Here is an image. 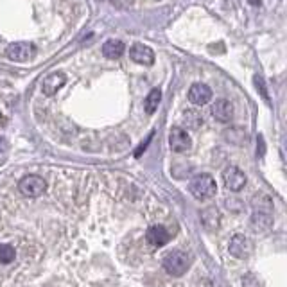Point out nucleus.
Instances as JSON below:
<instances>
[{
    "instance_id": "obj_24",
    "label": "nucleus",
    "mask_w": 287,
    "mask_h": 287,
    "mask_svg": "<svg viewBox=\"0 0 287 287\" xmlns=\"http://www.w3.org/2000/svg\"><path fill=\"white\" fill-rule=\"evenodd\" d=\"M117 2H119L120 5H131L133 2H135V0H117Z\"/></svg>"
},
{
    "instance_id": "obj_13",
    "label": "nucleus",
    "mask_w": 287,
    "mask_h": 287,
    "mask_svg": "<svg viewBox=\"0 0 287 287\" xmlns=\"http://www.w3.org/2000/svg\"><path fill=\"white\" fill-rule=\"evenodd\" d=\"M201 223L209 232H215L221 225V215L219 210L215 207H207V209L201 210Z\"/></svg>"
},
{
    "instance_id": "obj_1",
    "label": "nucleus",
    "mask_w": 287,
    "mask_h": 287,
    "mask_svg": "<svg viewBox=\"0 0 287 287\" xmlns=\"http://www.w3.org/2000/svg\"><path fill=\"white\" fill-rule=\"evenodd\" d=\"M188 190L196 199L203 201V199L214 198L215 192H217V185H215V180L210 174H198L190 180Z\"/></svg>"
},
{
    "instance_id": "obj_2",
    "label": "nucleus",
    "mask_w": 287,
    "mask_h": 287,
    "mask_svg": "<svg viewBox=\"0 0 287 287\" xmlns=\"http://www.w3.org/2000/svg\"><path fill=\"white\" fill-rule=\"evenodd\" d=\"M190 267V257L182 250H172L163 257V269L172 277H182Z\"/></svg>"
},
{
    "instance_id": "obj_17",
    "label": "nucleus",
    "mask_w": 287,
    "mask_h": 287,
    "mask_svg": "<svg viewBox=\"0 0 287 287\" xmlns=\"http://www.w3.org/2000/svg\"><path fill=\"white\" fill-rule=\"evenodd\" d=\"M251 205H253V210L271 212L273 214V201L269 199V196H266V194H257L255 198H253V201H251Z\"/></svg>"
},
{
    "instance_id": "obj_6",
    "label": "nucleus",
    "mask_w": 287,
    "mask_h": 287,
    "mask_svg": "<svg viewBox=\"0 0 287 287\" xmlns=\"http://www.w3.org/2000/svg\"><path fill=\"white\" fill-rule=\"evenodd\" d=\"M223 182H225V187L232 192H239L246 187V174L240 171L239 167L235 165H230L223 171Z\"/></svg>"
},
{
    "instance_id": "obj_14",
    "label": "nucleus",
    "mask_w": 287,
    "mask_h": 287,
    "mask_svg": "<svg viewBox=\"0 0 287 287\" xmlns=\"http://www.w3.org/2000/svg\"><path fill=\"white\" fill-rule=\"evenodd\" d=\"M251 226L257 232H267L273 226V215L271 212H261V210H253L251 215Z\"/></svg>"
},
{
    "instance_id": "obj_21",
    "label": "nucleus",
    "mask_w": 287,
    "mask_h": 287,
    "mask_svg": "<svg viewBox=\"0 0 287 287\" xmlns=\"http://www.w3.org/2000/svg\"><path fill=\"white\" fill-rule=\"evenodd\" d=\"M153 136H155V131H151V133H149V136H147L146 140H144V142H142V144H140V146L136 147V149H135V157H136V158H140L142 155H144V151H146V149H147V146L151 144Z\"/></svg>"
},
{
    "instance_id": "obj_8",
    "label": "nucleus",
    "mask_w": 287,
    "mask_h": 287,
    "mask_svg": "<svg viewBox=\"0 0 287 287\" xmlns=\"http://www.w3.org/2000/svg\"><path fill=\"white\" fill-rule=\"evenodd\" d=\"M65 84H67V76L63 72H52V74H49L47 78L42 81V92H43V95L52 97V95H56L57 92L65 86Z\"/></svg>"
},
{
    "instance_id": "obj_12",
    "label": "nucleus",
    "mask_w": 287,
    "mask_h": 287,
    "mask_svg": "<svg viewBox=\"0 0 287 287\" xmlns=\"http://www.w3.org/2000/svg\"><path fill=\"white\" fill-rule=\"evenodd\" d=\"M146 239L153 248H162V246H165L169 242L171 235H169V232L163 226H151L146 232Z\"/></svg>"
},
{
    "instance_id": "obj_7",
    "label": "nucleus",
    "mask_w": 287,
    "mask_h": 287,
    "mask_svg": "<svg viewBox=\"0 0 287 287\" xmlns=\"http://www.w3.org/2000/svg\"><path fill=\"white\" fill-rule=\"evenodd\" d=\"M251 250H253V246H251L250 239H248L246 235L237 234L230 239L228 251L235 257V259H246V257H250Z\"/></svg>"
},
{
    "instance_id": "obj_23",
    "label": "nucleus",
    "mask_w": 287,
    "mask_h": 287,
    "mask_svg": "<svg viewBox=\"0 0 287 287\" xmlns=\"http://www.w3.org/2000/svg\"><path fill=\"white\" fill-rule=\"evenodd\" d=\"M5 147H7V144H5V138H4V136H0V153H4Z\"/></svg>"
},
{
    "instance_id": "obj_20",
    "label": "nucleus",
    "mask_w": 287,
    "mask_h": 287,
    "mask_svg": "<svg viewBox=\"0 0 287 287\" xmlns=\"http://www.w3.org/2000/svg\"><path fill=\"white\" fill-rule=\"evenodd\" d=\"M185 120H187V124L190 126V128H199V124H203V117H201V115H196V117H192V113H190V111H187V113H185Z\"/></svg>"
},
{
    "instance_id": "obj_15",
    "label": "nucleus",
    "mask_w": 287,
    "mask_h": 287,
    "mask_svg": "<svg viewBox=\"0 0 287 287\" xmlns=\"http://www.w3.org/2000/svg\"><path fill=\"white\" fill-rule=\"evenodd\" d=\"M126 52V45L120 40H108L103 45V56L108 59H119Z\"/></svg>"
},
{
    "instance_id": "obj_5",
    "label": "nucleus",
    "mask_w": 287,
    "mask_h": 287,
    "mask_svg": "<svg viewBox=\"0 0 287 287\" xmlns=\"http://www.w3.org/2000/svg\"><path fill=\"white\" fill-rule=\"evenodd\" d=\"M34 51H36V47H34L31 42H15L5 49V56L9 57L11 61L24 63V61H27V59H31Z\"/></svg>"
},
{
    "instance_id": "obj_18",
    "label": "nucleus",
    "mask_w": 287,
    "mask_h": 287,
    "mask_svg": "<svg viewBox=\"0 0 287 287\" xmlns=\"http://www.w3.org/2000/svg\"><path fill=\"white\" fill-rule=\"evenodd\" d=\"M15 248L11 244H0V262L2 264H9V262L15 261Z\"/></svg>"
},
{
    "instance_id": "obj_9",
    "label": "nucleus",
    "mask_w": 287,
    "mask_h": 287,
    "mask_svg": "<svg viewBox=\"0 0 287 287\" xmlns=\"http://www.w3.org/2000/svg\"><path fill=\"white\" fill-rule=\"evenodd\" d=\"M212 90L209 84L205 83H194L188 90V101L196 106H205L212 101Z\"/></svg>"
},
{
    "instance_id": "obj_4",
    "label": "nucleus",
    "mask_w": 287,
    "mask_h": 287,
    "mask_svg": "<svg viewBox=\"0 0 287 287\" xmlns=\"http://www.w3.org/2000/svg\"><path fill=\"white\" fill-rule=\"evenodd\" d=\"M169 147L172 149V153H187L192 147V138L183 128L174 126L169 131Z\"/></svg>"
},
{
    "instance_id": "obj_11",
    "label": "nucleus",
    "mask_w": 287,
    "mask_h": 287,
    "mask_svg": "<svg viewBox=\"0 0 287 287\" xmlns=\"http://www.w3.org/2000/svg\"><path fill=\"white\" fill-rule=\"evenodd\" d=\"M212 117L221 124H228L234 119V106L226 99H217L212 104Z\"/></svg>"
},
{
    "instance_id": "obj_3",
    "label": "nucleus",
    "mask_w": 287,
    "mask_h": 287,
    "mask_svg": "<svg viewBox=\"0 0 287 287\" xmlns=\"http://www.w3.org/2000/svg\"><path fill=\"white\" fill-rule=\"evenodd\" d=\"M18 190H20L26 198H38L47 190V182L42 176L36 174H29V176L22 178L18 183Z\"/></svg>"
},
{
    "instance_id": "obj_19",
    "label": "nucleus",
    "mask_w": 287,
    "mask_h": 287,
    "mask_svg": "<svg viewBox=\"0 0 287 287\" xmlns=\"http://www.w3.org/2000/svg\"><path fill=\"white\" fill-rule=\"evenodd\" d=\"M253 81H255V88H257V92H259V95H261L266 103H269V92H267V86H266L264 78H262L261 74H257L255 78H253Z\"/></svg>"
},
{
    "instance_id": "obj_16",
    "label": "nucleus",
    "mask_w": 287,
    "mask_h": 287,
    "mask_svg": "<svg viewBox=\"0 0 287 287\" xmlns=\"http://www.w3.org/2000/svg\"><path fill=\"white\" fill-rule=\"evenodd\" d=\"M160 103H162V92H160V88H153L146 95V99H144V110H146V113L147 115L155 113L158 110Z\"/></svg>"
},
{
    "instance_id": "obj_10",
    "label": "nucleus",
    "mask_w": 287,
    "mask_h": 287,
    "mask_svg": "<svg viewBox=\"0 0 287 287\" xmlns=\"http://www.w3.org/2000/svg\"><path fill=\"white\" fill-rule=\"evenodd\" d=\"M130 57L135 63H138V65H144V67H151L153 63H155V52H153V49L144 45V43H135L130 49Z\"/></svg>"
},
{
    "instance_id": "obj_22",
    "label": "nucleus",
    "mask_w": 287,
    "mask_h": 287,
    "mask_svg": "<svg viewBox=\"0 0 287 287\" xmlns=\"http://www.w3.org/2000/svg\"><path fill=\"white\" fill-rule=\"evenodd\" d=\"M257 155H259V157H264V153H266V144H264V136L262 135H259L257 136Z\"/></svg>"
}]
</instances>
